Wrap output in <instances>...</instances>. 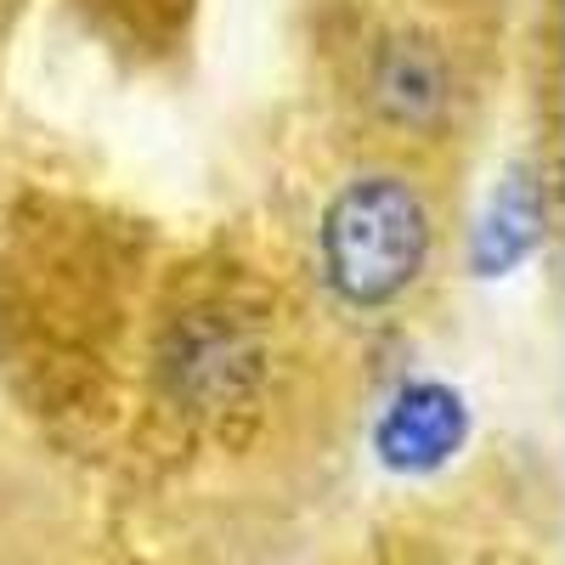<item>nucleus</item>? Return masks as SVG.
<instances>
[{
    "label": "nucleus",
    "mask_w": 565,
    "mask_h": 565,
    "mask_svg": "<svg viewBox=\"0 0 565 565\" xmlns=\"http://www.w3.org/2000/svg\"><path fill=\"white\" fill-rule=\"evenodd\" d=\"M430 260V210L402 175L345 181L322 215V271L345 306L402 300Z\"/></svg>",
    "instance_id": "obj_1"
},
{
    "label": "nucleus",
    "mask_w": 565,
    "mask_h": 565,
    "mask_svg": "<svg viewBox=\"0 0 565 565\" xmlns=\"http://www.w3.org/2000/svg\"><path fill=\"white\" fill-rule=\"evenodd\" d=\"M463 441V402L447 385H407L380 418V452L396 469H436Z\"/></svg>",
    "instance_id": "obj_2"
},
{
    "label": "nucleus",
    "mask_w": 565,
    "mask_h": 565,
    "mask_svg": "<svg viewBox=\"0 0 565 565\" xmlns=\"http://www.w3.org/2000/svg\"><path fill=\"white\" fill-rule=\"evenodd\" d=\"M441 57L418 40H402L380 63V103L391 119H430L441 108Z\"/></svg>",
    "instance_id": "obj_3"
}]
</instances>
